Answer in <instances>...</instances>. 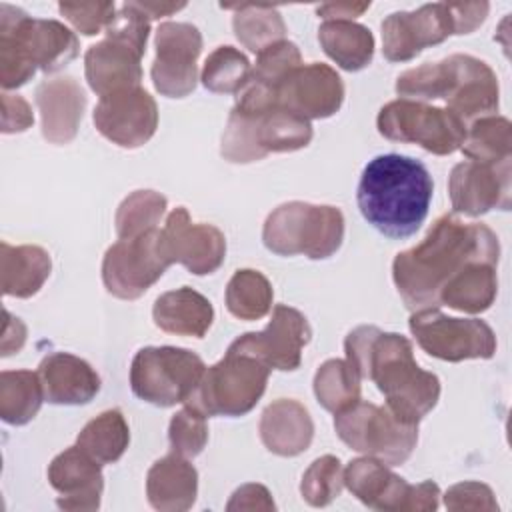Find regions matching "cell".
<instances>
[{"label":"cell","instance_id":"6da1fadb","mask_svg":"<svg viewBox=\"0 0 512 512\" xmlns=\"http://www.w3.org/2000/svg\"><path fill=\"white\" fill-rule=\"evenodd\" d=\"M500 242L486 224H464L454 214L440 216L426 238L392 262V278L408 310L440 306L446 282L470 262L498 264Z\"/></svg>","mask_w":512,"mask_h":512},{"label":"cell","instance_id":"7a4b0ae2","mask_svg":"<svg viewBox=\"0 0 512 512\" xmlns=\"http://www.w3.org/2000/svg\"><path fill=\"white\" fill-rule=\"evenodd\" d=\"M348 364L360 378L372 380L386 398V406L402 420L418 424L440 398V380L422 370L412 342L376 326L354 328L344 342Z\"/></svg>","mask_w":512,"mask_h":512},{"label":"cell","instance_id":"3957f363","mask_svg":"<svg viewBox=\"0 0 512 512\" xmlns=\"http://www.w3.org/2000/svg\"><path fill=\"white\" fill-rule=\"evenodd\" d=\"M434 182L426 166L410 156L372 158L358 182V208L368 224L388 238L412 236L426 220Z\"/></svg>","mask_w":512,"mask_h":512},{"label":"cell","instance_id":"277c9868","mask_svg":"<svg viewBox=\"0 0 512 512\" xmlns=\"http://www.w3.org/2000/svg\"><path fill=\"white\" fill-rule=\"evenodd\" d=\"M396 94L404 100H444L446 108L466 126L492 116L500 104L494 70L468 54H452L440 62H426L396 78Z\"/></svg>","mask_w":512,"mask_h":512},{"label":"cell","instance_id":"5b68a950","mask_svg":"<svg viewBox=\"0 0 512 512\" xmlns=\"http://www.w3.org/2000/svg\"><path fill=\"white\" fill-rule=\"evenodd\" d=\"M76 34L58 20L30 18L24 10L0 4V84L4 90L26 84L36 70L56 72L78 56Z\"/></svg>","mask_w":512,"mask_h":512},{"label":"cell","instance_id":"8992f818","mask_svg":"<svg viewBox=\"0 0 512 512\" xmlns=\"http://www.w3.org/2000/svg\"><path fill=\"white\" fill-rule=\"evenodd\" d=\"M312 140V124L304 116L276 104L262 112L232 108L222 134L220 154L228 162L246 164L270 152H294Z\"/></svg>","mask_w":512,"mask_h":512},{"label":"cell","instance_id":"52a82bcc","mask_svg":"<svg viewBox=\"0 0 512 512\" xmlns=\"http://www.w3.org/2000/svg\"><path fill=\"white\" fill-rule=\"evenodd\" d=\"M264 246L280 256L304 254L330 258L344 240V216L336 206L286 202L268 214L262 228Z\"/></svg>","mask_w":512,"mask_h":512},{"label":"cell","instance_id":"ba28073f","mask_svg":"<svg viewBox=\"0 0 512 512\" xmlns=\"http://www.w3.org/2000/svg\"><path fill=\"white\" fill-rule=\"evenodd\" d=\"M270 368L254 356L228 350L208 366L186 400V406L210 416H244L262 398Z\"/></svg>","mask_w":512,"mask_h":512},{"label":"cell","instance_id":"9c48e42d","mask_svg":"<svg viewBox=\"0 0 512 512\" xmlns=\"http://www.w3.org/2000/svg\"><path fill=\"white\" fill-rule=\"evenodd\" d=\"M334 428L346 446L388 466L404 464L418 442V424L362 400L334 414Z\"/></svg>","mask_w":512,"mask_h":512},{"label":"cell","instance_id":"30bf717a","mask_svg":"<svg viewBox=\"0 0 512 512\" xmlns=\"http://www.w3.org/2000/svg\"><path fill=\"white\" fill-rule=\"evenodd\" d=\"M204 370L202 358L192 350L146 346L132 360L130 386L140 400L168 408L188 400Z\"/></svg>","mask_w":512,"mask_h":512},{"label":"cell","instance_id":"8fae6325","mask_svg":"<svg viewBox=\"0 0 512 512\" xmlns=\"http://www.w3.org/2000/svg\"><path fill=\"white\" fill-rule=\"evenodd\" d=\"M376 126L378 132L388 140L418 144L438 156L460 150L468 128L448 108L404 98L382 106Z\"/></svg>","mask_w":512,"mask_h":512},{"label":"cell","instance_id":"7c38bea8","mask_svg":"<svg viewBox=\"0 0 512 512\" xmlns=\"http://www.w3.org/2000/svg\"><path fill=\"white\" fill-rule=\"evenodd\" d=\"M344 486L368 508L384 512H428L440 502V488L432 480L408 484L388 464L364 456L344 468Z\"/></svg>","mask_w":512,"mask_h":512},{"label":"cell","instance_id":"4fadbf2b","mask_svg":"<svg viewBox=\"0 0 512 512\" xmlns=\"http://www.w3.org/2000/svg\"><path fill=\"white\" fill-rule=\"evenodd\" d=\"M408 326L424 352L446 362L492 358L496 352L492 328L478 318H452L426 308L412 312Z\"/></svg>","mask_w":512,"mask_h":512},{"label":"cell","instance_id":"5bb4252c","mask_svg":"<svg viewBox=\"0 0 512 512\" xmlns=\"http://www.w3.org/2000/svg\"><path fill=\"white\" fill-rule=\"evenodd\" d=\"M168 266L162 234L156 228L112 244L102 260V282L112 296L136 300L160 280Z\"/></svg>","mask_w":512,"mask_h":512},{"label":"cell","instance_id":"9a60e30c","mask_svg":"<svg viewBox=\"0 0 512 512\" xmlns=\"http://www.w3.org/2000/svg\"><path fill=\"white\" fill-rule=\"evenodd\" d=\"M156 58L152 62V84L168 98H184L198 84L196 60L202 52V34L188 22H164L154 38Z\"/></svg>","mask_w":512,"mask_h":512},{"label":"cell","instance_id":"2e32d148","mask_svg":"<svg viewBox=\"0 0 512 512\" xmlns=\"http://www.w3.org/2000/svg\"><path fill=\"white\" fill-rule=\"evenodd\" d=\"M312 330L302 312L278 304L262 332H246L238 336L228 350L248 354L276 370H296L302 360V348L310 342Z\"/></svg>","mask_w":512,"mask_h":512},{"label":"cell","instance_id":"e0dca14e","mask_svg":"<svg viewBox=\"0 0 512 512\" xmlns=\"http://www.w3.org/2000/svg\"><path fill=\"white\" fill-rule=\"evenodd\" d=\"M452 34L450 2L424 4L414 12H392L382 22V52L390 62H408Z\"/></svg>","mask_w":512,"mask_h":512},{"label":"cell","instance_id":"ac0fdd59","mask_svg":"<svg viewBox=\"0 0 512 512\" xmlns=\"http://www.w3.org/2000/svg\"><path fill=\"white\" fill-rule=\"evenodd\" d=\"M160 234L170 264L178 262L196 276L216 272L226 258V238L222 230L212 224L192 222L184 206L168 214Z\"/></svg>","mask_w":512,"mask_h":512},{"label":"cell","instance_id":"d6986e66","mask_svg":"<svg viewBox=\"0 0 512 512\" xmlns=\"http://www.w3.org/2000/svg\"><path fill=\"white\" fill-rule=\"evenodd\" d=\"M96 130L122 148L146 144L158 128V106L142 88H128L106 94L94 108Z\"/></svg>","mask_w":512,"mask_h":512},{"label":"cell","instance_id":"ffe728a7","mask_svg":"<svg viewBox=\"0 0 512 512\" xmlns=\"http://www.w3.org/2000/svg\"><path fill=\"white\" fill-rule=\"evenodd\" d=\"M452 208L464 216H482L492 208H510V160L498 164L460 162L448 178Z\"/></svg>","mask_w":512,"mask_h":512},{"label":"cell","instance_id":"44dd1931","mask_svg":"<svg viewBox=\"0 0 512 512\" xmlns=\"http://www.w3.org/2000/svg\"><path fill=\"white\" fill-rule=\"evenodd\" d=\"M344 102V82L334 68L322 62L302 64L278 86V104L306 120L330 118Z\"/></svg>","mask_w":512,"mask_h":512},{"label":"cell","instance_id":"7402d4cb","mask_svg":"<svg viewBox=\"0 0 512 512\" xmlns=\"http://www.w3.org/2000/svg\"><path fill=\"white\" fill-rule=\"evenodd\" d=\"M90 454L80 446L66 448L48 466V480L60 494L56 504L68 512H90L100 508L104 476Z\"/></svg>","mask_w":512,"mask_h":512},{"label":"cell","instance_id":"603a6c76","mask_svg":"<svg viewBox=\"0 0 512 512\" xmlns=\"http://www.w3.org/2000/svg\"><path fill=\"white\" fill-rule=\"evenodd\" d=\"M142 56L144 50L138 46L106 34L104 40L86 50L84 72L88 86L100 98L112 92L138 88L142 80Z\"/></svg>","mask_w":512,"mask_h":512},{"label":"cell","instance_id":"cb8c5ba5","mask_svg":"<svg viewBox=\"0 0 512 512\" xmlns=\"http://www.w3.org/2000/svg\"><path fill=\"white\" fill-rule=\"evenodd\" d=\"M34 100L40 110L42 136L52 144L72 142L86 110V94L78 80L74 76L42 80Z\"/></svg>","mask_w":512,"mask_h":512},{"label":"cell","instance_id":"d4e9b609","mask_svg":"<svg viewBox=\"0 0 512 512\" xmlns=\"http://www.w3.org/2000/svg\"><path fill=\"white\" fill-rule=\"evenodd\" d=\"M44 400L50 404H88L100 390V376L70 352H52L38 366Z\"/></svg>","mask_w":512,"mask_h":512},{"label":"cell","instance_id":"484cf974","mask_svg":"<svg viewBox=\"0 0 512 512\" xmlns=\"http://www.w3.org/2000/svg\"><path fill=\"white\" fill-rule=\"evenodd\" d=\"M262 444L278 456H298L314 438L310 412L296 400L280 398L268 404L260 416Z\"/></svg>","mask_w":512,"mask_h":512},{"label":"cell","instance_id":"4316f807","mask_svg":"<svg viewBox=\"0 0 512 512\" xmlns=\"http://www.w3.org/2000/svg\"><path fill=\"white\" fill-rule=\"evenodd\" d=\"M198 494V472L188 458L168 454L156 460L146 474V496L160 512H184Z\"/></svg>","mask_w":512,"mask_h":512},{"label":"cell","instance_id":"83f0119b","mask_svg":"<svg viewBox=\"0 0 512 512\" xmlns=\"http://www.w3.org/2000/svg\"><path fill=\"white\" fill-rule=\"evenodd\" d=\"M152 318L154 324L168 334L204 338L212 326L214 308L206 296L190 286H182L156 298Z\"/></svg>","mask_w":512,"mask_h":512},{"label":"cell","instance_id":"f1b7e54d","mask_svg":"<svg viewBox=\"0 0 512 512\" xmlns=\"http://www.w3.org/2000/svg\"><path fill=\"white\" fill-rule=\"evenodd\" d=\"M50 270L52 260L44 248L32 244H0V282L4 296H34L48 280Z\"/></svg>","mask_w":512,"mask_h":512},{"label":"cell","instance_id":"f546056e","mask_svg":"<svg viewBox=\"0 0 512 512\" xmlns=\"http://www.w3.org/2000/svg\"><path fill=\"white\" fill-rule=\"evenodd\" d=\"M496 292V264L470 262L446 282L440 292V304L460 312L480 314L494 304Z\"/></svg>","mask_w":512,"mask_h":512},{"label":"cell","instance_id":"4dcf8cb0","mask_svg":"<svg viewBox=\"0 0 512 512\" xmlns=\"http://www.w3.org/2000/svg\"><path fill=\"white\" fill-rule=\"evenodd\" d=\"M318 40L326 56L348 72L362 70L372 62L374 36L366 26L354 20H330L320 24Z\"/></svg>","mask_w":512,"mask_h":512},{"label":"cell","instance_id":"1f68e13d","mask_svg":"<svg viewBox=\"0 0 512 512\" xmlns=\"http://www.w3.org/2000/svg\"><path fill=\"white\" fill-rule=\"evenodd\" d=\"M234 10L232 28L244 48L260 54L268 46L282 42L286 36V24L276 6L270 4H236L222 6Z\"/></svg>","mask_w":512,"mask_h":512},{"label":"cell","instance_id":"d6a6232c","mask_svg":"<svg viewBox=\"0 0 512 512\" xmlns=\"http://www.w3.org/2000/svg\"><path fill=\"white\" fill-rule=\"evenodd\" d=\"M44 400L38 372L4 370L0 374V418L6 424H28Z\"/></svg>","mask_w":512,"mask_h":512},{"label":"cell","instance_id":"836d02e7","mask_svg":"<svg viewBox=\"0 0 512 512\" xmlns=\"http://www.w3.org/2000/svg\"><path fill=\"white\" fill-rule=\"evenodd\" d=\"M130 442V430L120 410L112 408L92 418L78 434L76 446L100 464H112L122 458Z\"/></svg>","mask_w":512,"mask_h":512},{"label":"cell","instance_id":"e575fe53","mask_svg":"<svg viewBox=\"0 0 512 512\" xmlns=\"http://www.w3.org/2000/svg\"><path fill=\"white\" fill-rule=\"evenodd\" d=\"M460 150L472 162L498 164L512 156V126L504 116H484L466 128Z\"/></svg>","mask_w":512,"mask_h":512},{"label":"cell","instance_id":"d590c367","mask_svg":"<svg viewBox=\"0 0 512 512\" xmlns=\"http://www.w3.org/2000/svg\"><path fill=\"white\" fill-rule=\"evenodd\" d=\"M274 290L268 278L252 268L236 270L226 286V308L240 320H260L272 308Z\"/></svg>","mask_w":512,"mask_h":512},{"label":"cell","instance_id":"8d00e7d4","mask_svg":"<svg viewBox=\"0 0 512 512\" xmlns=\"http://www.w3.org/2000/svg\"><path fill=\"white\" fill-rule=\"evenodd\" d=\"M360 374L348 360H326L314 376V394L322 408L338 414L360 400Z\"/></svg>","mask_w":512,"mask_h":512},{"label":"cell","instance_id":"74e56055","mask_svg":"<svg viewBox=\"0 0 512 512\" xmlns=\"http://www.w3.org/2000/svg\"><path fill=\"white\" fill-rule=\"evenodd\" d=\"M166 204V198L154 190H134L128 194L120 202L114 218L118 238H136L156 230L166 212Z\"/></svg>","mask_w":512,"mask_h":512},{"label":"cell","instance_id":"f35d334b","mask_svg":"<svg viewBox=\"0 0 512 512\" xmlns=\"http://www.w3.org/2000/svg\"><path fill=\"white\" fill-rule=\"evenodd\" d=\"M250 72V62L240 50L232 46H218L206 58L200 80L204 88L210 92L238 94L242 86L248 82Z\"/></svg>","mask_w":512,"mask_h":512},{"label":"cell","instance_id":"ab89813d","mask_svg":"<svg viewBox=\"0 0 512 512\" xmlns=\"http://www.w3.org/2000/svg\"><path fill=\"white\" fill-rule=\"evenodd\" d=\"M344 488V468L332 454L316 458L302 476V498L316 508L334 502Z\"/></svg>","mask_w":512,"mask_h":512},{"label":"cell","instance_id":"60d3db41","mask_svg":"<svg viewBox=\"0 0 512 512\" xmlns=\"http://www.w3.org/2000/svg\"><path fill=\"white\" fill-rule=\"evenodd\" d=\"M168 440L174 454L184 458L198 456L208 442L206 416L190 406L182 408L170 420Z\"/></svg>","mask_w":512,"mask_h":512},{"label":"cell","instance_id":"b9f144b4","mask_svg":"<svg viewBox=\"0 0 512 512\" xmlns=\"http://www.w3.org/2000/svg\"><path fill=\"white\" fill-rule=\"evenodd\" d=\"M298 66H302V54L298 46L294 42L282 40L258 54L256 66L252 68V76L278 90L280 82Z\"/></svg>","mask_w":512,"mask_h":512},{"label":"cell","instance_id":"7bdbcfd3","mask_svg":"<svg viewBox=\"0 0 512 512\" xmlns=\"http://www.w3.org/2000/svg\"><path fill=\"white\" fill-rule=\"evenodd\" d=\"M58 10L84 36L106 30L116 16L114 2H60Z\"/></svg>","mask_w":512,"mask_h":512},{"label":"cell","instance_id":"ee69618b","mask_svg":"<svg viewBox=\"0 0 512 512\" xmlns=\"http://www.w3.org/2000/svg\"><path fill=\"white\" fill-rule=\"evenodd\" d=\"M444 506L452 512H466V510H480V512H494L498 510V502L494 492L482 482H460L448 488L444 494Z\"/></svg>","mask_w":512,"mask_h":512},{"label":"cell","instance_id":"f6af8a7d","mask_svg":"<svg viewBox=\"0 0 512 512\" xmlns=\"http://www.w3.org/2000/svg\"><path fill=\"white\" fill-rule=\"evenodd\" d=\"M34 124V116L30 110V104L18 96L2 92V132L14 134L24 132Z\"/></svg>","mask_w":512,"mask_h":512},{"label":"cell","instance_id":"bcb514c9","mask_svg":"<svg viewBox=\"0 0 512 512\" xmlns=\"http://www.w3.org/2000/svg\"><path fill=\"white\" fill-rule=\"evenodd\" d=\"M276 504L268 492L266 486L262 484H244L238 490H234L230 502L226 504L228 512L234 510H274Z\"/></svg>","mask_w":512,"mask_h":512},{"label":"cell","instance_id":"7dc6e473","mask_svg":"<svg viewBox=\"0 0 512 512\" xmlns=\"http://www.w3.org/2000/svg\"><path fill=\"white\" fill-rule=\"evenodd\" d=\"M454 34H470L474 32L488 16V2H450Z\"/></svg>","mask_w":512,"mask_h":512},{"label":"cell","instance_id":"c3c4849f","mask_svg":"<svg viewBox=\"0 0 512 512\" xmlns=\"http://www.w3.org/2000/svg\"><path fill=\"white\" fill-rule=\"evenodd\" d=\"M26 342V326L20 318L12 316L8 310H4V326H2V342H0V354L10 356L14 352H20Z\"/></svg>","mask_w":512,"mask_h":512},{"label":"cell","instance_id":"681fc988","mask_svg":"<svg viewBox=\"0 0 512 512\" xmlns=\"http://www.w3.org/2000/svg\"><path fill=\"white\" fill-rule=\"evenodd\" d=\"M370 8V2H330L316 8L318 16L324 18V22L330 20H354L362 16Z\"/></svg>","mask_w":512,"mask_h":512},{"label":"cell","instance_id":"f907efd6","mask_svg":"<svg viewBox=\"0 0 512 512\" xmlns=\"http://www.w3.org/2000/svg\"><path fill=\"white\" fill-rule=\"evenodd\" d=\"M138 12H142L148 20L170 16L186 6V2H132Z\"/></svg>","mask_w":512,"mask_h":512}]
</instances>
